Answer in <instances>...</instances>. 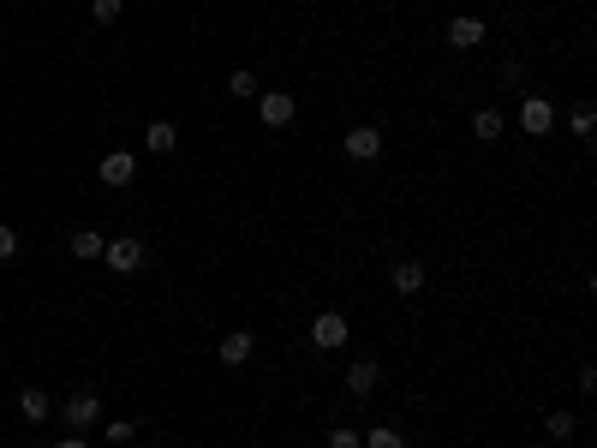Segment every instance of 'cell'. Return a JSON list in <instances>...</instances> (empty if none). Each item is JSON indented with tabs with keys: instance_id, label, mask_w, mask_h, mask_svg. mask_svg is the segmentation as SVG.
Returning a JSON list of instances; mask_svg holds the SVG:
<instances>
[{
	"instance_id": "d6986e66",
	"label": "cell",
	"mask_w": 597,
	"mask_h": 448,
	"mask_svg": "<svg viewBox=\"0 0 597 448\" xmlns=\"http://www.w3.org/2000/svg\"><path fill=\"white\" fill-rule=\"evenodd\" d=\"M90 13H96V24H120L126 6H120V0H90Z\"/></svg>"
},
{
	"instance_id": "9a60e30c",
	"label": "cell",
	"mask_w": 597,
	"mask_h": 448,
	"mask_svg": "<svg viewBox=\"0 0 597 448\" xmlns=\"http://www.w3.org/2000/svg\"><path fill=\"white\" fill-rule=\"evenodd\" d=\"M18 413L43 424V419H48V394H43V389H24V394H18Z\"/></svg>"
},
{
	"instance_id": "cb8c5ba5",
	"label": "cell",
	"mask_w": 597,
	"mask_h": 448,
	"mask_svg": "<svg viewBox=\"0 0 597 448\" xmlns=\"http://www.w3.org/2000/svg\"><path fill=\"white\" fill-rule=\"evenodd\" d=\"M508 6H520V0H508Z\"/></svg>"
},
{
	"instance_id": "d4e9b609",
	"label": "cell",
	"mask_w": 597,
	"mask_h": 448,
	"mask_svg": "<svg viewBox=\"0 0 597 448\" xmlns=\"http://www.w3.org/2000/svg\"><path fill=\"white\" fill-rule=\"evenodd\" d=\"M180 448H185V443H180Z\"/></svg>"
},
{
	"instance_id": "8992f818",
	"label": "cell",
	"mask_w": 597,
	"mask_h": 448,
	"mask_svg": "<svg viewBox=\"0 0 597 448\" xmlns=\"http://www.w3.org/2000/svg\"><path fill=\"white\" fill-rule=\"evenodd\" d=\"M257 114H263V126H293V96L269 90V96H257Z\"/></svg>"
},
{
	"instance_id": "3957f363",
	"label": "cell",
	"mask_w": 597,
	"mask_h": 448,
	"mask_svg": "<svg viewBox=\"0 0 597 448\" xmlns=\"http://www.w3.org/2000/svg\"><path fill=\"white\" fill-rule=\"evenodd\" d=\"M347 341V317L341 311H323V317L311 323V347H323V353H335Z\"/></svg>"
},
{
	"instance_id": "e0dca14e",
	"label": "cell",
	"mask_w": 597,
	"mask_h": 448,
	"mask_svg": "<svg viewBox=\"0 0 597 448\" xmlns=\"http://www.w3.org/2000/svg\"><path fill=\"white\" fill-rule=\"evenodd\" d=\"M568 126H573V138H592V126H597V108H592V102H580V108L568 114Z\"/></svg>"
},
{
	"instance_id": "4fadbf2b",
	"label": "cell",
	"mask_w": 597,
	"mask_h": 448,
	"mask_svg": "<svg viewBox=\"0 0 597 448\" xmlns=\"http://www.w3.org/2000/svg\"><path fill=\"white\" fill-rule=\"evenodd\" d=\"M66 246H72V258H102V246H108V239H102V233L96 228H72V239H66Z\"/></svg>"
},
{
	"instance_id": "52a82bcc",
	"label": "cell",
	"mask_w": 597,
	"mask_h": 448,
	"mask_svg": "<svg viewBox=\"0 0 597 448\" xmlns=\"http://www.w3.org/2000/svg\"><path fill=\"white\" fill-rule=\"evenodd\" d=\"M60 413H66V424H72V431H90V424L102 419V401H96V394H72V401L60 406Z\"/></svg>"
},
{
	"instance_id": "44dd1931",
	"label": "cell",
	"mask_w": 597,
	"mask_h": 448,
	"mask_svg": "<svg viewBox=\"0 0 597 448\" xmlns=\"http://www.w3.org/2000/svg\"><path fill=\"white\" fill-rule=\"evenodd\" d=\"M328 448H358V431H347V424H335V431H328Z\"/></svg>"
},
{
	"instance_id": "30bf717a",
	"label": "cell",
	"mask_w": 597,
	"mask_h": 448,
	"mask_svg": "<svg viewBox=\"0 0 597 448\" xmlns=\"http://www.w3.org/2000/svg\"><path fill=\"white\" fill-rule=\"evenodd\" d=\"M251 347H257V335H251V329L221 335V365H245V359H251Z\"/></svg>"
},
{
	"instance_id": "7402d4cb",
	"label": "cell",
	"mask_w": 597,
	"mask_h": 448,
	"mask_svg": "<svg viewBox=\"0 0 597 448\" xmlns=\"http://www.w3.org/2000/svg\"><path fill=\"white\" fill-rule=\"evenodd\" d=\"M13 258H18V239H13V228L0 221V263H13Z\"/></svg>"
},
{
	"instance_id": "ba28073f",
	"label": "cell",
	"mask_w": 597,
	"mask_h": 448,
	"mask_svg": "<svg viewBox=\"0 0 597 448\" xmlns=\"http://www.w3.org/2000/svg\"><path fill=\"white\" fill-rule=\"evenodd\" d=\"M484 36H490V30H484V18H448V43H455V48H478L484 43Z\"/></svg>"
},
{
	"instance_id": "ffe728a7",
	"label": "cell",
	"mask_w": 597,
	"mask_h": 448,
	"mask_svg": "<svg viewBox=\"0 0 597 448\" xmlns=\"http://www.w3.org/2000/svg\"><path fill=\"white\" fill-rule=\"evenodd\" d=\"M228 90H233V96H257V73H233Z\"/></svg>"
},
{
	"instance_id": "9c48e42d",
	"label": "cell",
	"mask_w": 597,
	"mask_h": 448,
	"mask_svg": "<svg viewBox=\"0 0 597 448\" xmlns=\"http://www.w3.org/2000/svg\"><path fill=\"white\" fill-rule=\"evenodd\" d=\"M502 131H508L502 108H478V114H472V138H478V144H496Z\"/></svg>"
},
{
	"instance_id": "277c9868",
	"label": "cell",
	"mask_w": 597,
	"mask_h": 448,
	"mask_svg": "<svg viewBox=\"0 0 597 448\" xmlns=\"http://www.w3.org/2000/svg\"><path fill=\"white\" fill-rule=\"evenodd\" d=\"M132 180H138L132 150H108V156H102V186H132Z\"/></svg>"
},
{
	"instance_id": "2e32d148",
	"label": "cell",
	"mask_w": 597,
	"mask_h": 448,
	"mask_svg": "<svg viewBox=\"0 0 597 448\" xmlns=\"http://www.w3.org/2000/svg\"><path fill=\"white\" fill-rule=\"evenodd\" d=\"M543 431H550L555 443H568V436L580 431V419H573V413H550V419H543Z\"/></svg>"
},
{
	"instance_id": "8fae6325",
	"label": "cell",
	"mask_w": 597,
	"mask_h": 448,
	"mask_svg": "<svg viewBox=\"0 0 597 448\" xmlns=\"http://www.w3.org/2000/svg\"><path fill=\"white\" fill-rule=\"evenodd\" d=\"M143 144L156 150V156H168V150L180 144V126H173V120H150V126H143Z\"/></svg>"
},
{
	"instance_id": "7c38bea8",
	"label": "cell",
	"mask_w": 597,
	"mask_h": 448,
	"mask_svg": "<svg viewBox=\"0 0 597 448\" xmlns=\"http://www.w3.org/2000/svg\"><path fill=\"white\" fill-rule=\"evenodd\" d=\"M377 383H383V371H377V365H370V359L347 365V394H370V389H377Z\"/></svg>"
},
{
	"instance_id": "ac0fdd59",
	"label": "cell",
	"mask_w": 597,
	"mask_h": 448,
	"mask_svg": "<svg viewBox=\"0 0 597 448\" xmlns=\"http://www.w3.org/2000/svg\"><path fill=\"white\" fill-rule=\"evenodd\" d=\"M358 448H406V443H400V431H388V424H377L370 436H358Z\"/></svg>"
},
{
	"instance_id": "7a4b0ae2",
	"label": "cell",
	"mask_w": 597,
	"mask_h": 448,
	"mask_svg": "<svg viewBox=\"0 0 597 448\" xmlns=\"http://www.w3.org/2000/svg\"><path fill=\"white\" fill-rule=\"evenodd\" d=\"M102 258H108V269H114V275L143 269V246H138V239H108V246H102Z\"/></svg>"
},
{
	"instance_id": "5b68a950",
	"label": "cell",
	"mask_w": 597,
	"mask_h": 448,
	"mask_svg": "<svg viewBox=\"0 0 597 448\" xmlns=\"http://www.w3.org/2000/svg\"><path fill=\"white\" fill-rule=\"evenodd\" d=\"M347 156H353V161H377V156H383V131H377V126H353V131H347Z\"/></svg>"
},
{
	"instance_id": "603a6c76",
	"label": "cell",
	"mask_w": 597,
	"mask_h": 448,
	"mask_svg": "<svg viewBox=\"0 0 597 448\" xmlns=\"http://www.w3.org/2000/svg\"><path fill=\"white\" fill-rule=\"evenodd\" d=\"M54 448H90V443H84V436H66V443H54Z\"/></svg>"
},
{
	"instance_id": "6da1fadb",
	"label": "cell",
	"mask_w": 597,
	"mask_h": 448,
	"mask_svg": "<svg viewBox=\"0 0 597 448\" xmlns=\"http://www.w3.org/2000/svg\"><path fill=\"white\" fill-rule=\"evenodd\" d=\"M520 131H526V138H543V131H555V108L543 96H526L520 102Z\"/></svg>"
},
{
	"instance_id": "5bb4252c",
	"label": "cell",
	"mask_w": 597,
	"mask_h": 448,
	"mask_svg": "<svg viewBox=\"0 0 597 448\" xmlns=\"http://www.w3.org/2000/svg\"><path fill=\"white\" fill-rule=\"evenodd\" d=\"M388 287H395V293H418V287H425V269H418V263H395V269H388Z\"/></svg>"
}]
</instances>
